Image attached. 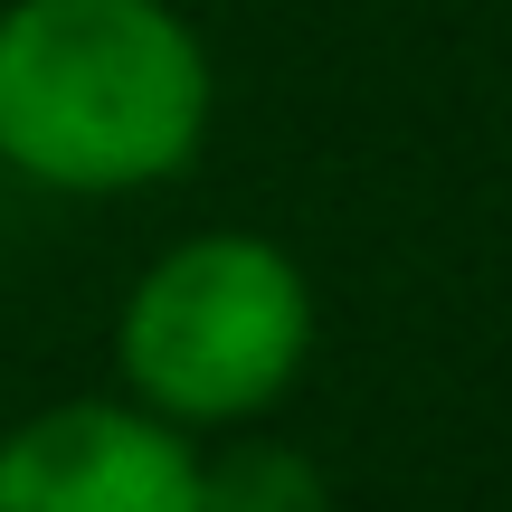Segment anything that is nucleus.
Wrapping results in <instances>:
<instances>
[{
  "label": "nucleus",
  "instance_id": "nucleus-1",
  "mask_svg": "<svg viewBox=\"0 0 512 512\" xmlns=\"http://www.w3.org/2000/svg\"><path fill=\"white\" fill-rule=\"evenodd\" d=\"M219 124V67L171 0L0 10V171L67 200L162 190Z\"/></svg>",
  "mask_w": 512,
  "mask_h": 512
},
{
  "label": "nucleus",
  "instance_id": "nucleus-3",
  "mask_svg": "<svg viewBox=\"0 0 512 512\" xmlns=\"http://www.w3.org/2000/svg\"><path fill=\"white\" fill-rule=\"evenodd\" d=\"M0 512H200V437L143 399H48L0 437Z\"/></svg>",
  "mask_w": 512,
  "mask_h": 512
},
{
  "label": "nucleus",
  "instance_id": "nucleus-2",
  "mask_svg": "<svg viewBox=\"0 0 512 512\" xmlns=\"http://www.w3.org/2000/svg\"><path fill=\"white\" fill-rule=\"evenodd\" d=\"M313 361V285L266 228L171 238L114 304V380L152 418L219 437L247 427Z\"/></svg>",
  "mask_w": 512,
  "mask_h": 512
},
{
  "label": "nucleus",
  "instance_id": "nucleus-4",
  "mask_svg": "<svg viewBox=\"0 0 512 512\" xmlns=\"http://www.w3.org/2000/svg\"><path fill=\"white\" fill-rule=\"evenodd\" d=\"M200 512H332V484L304 446L256 437L247 427H219V456H200Z\"/></svg>",
  "mask_w": 512,
  "mask_h": 512
}]
</instances>
